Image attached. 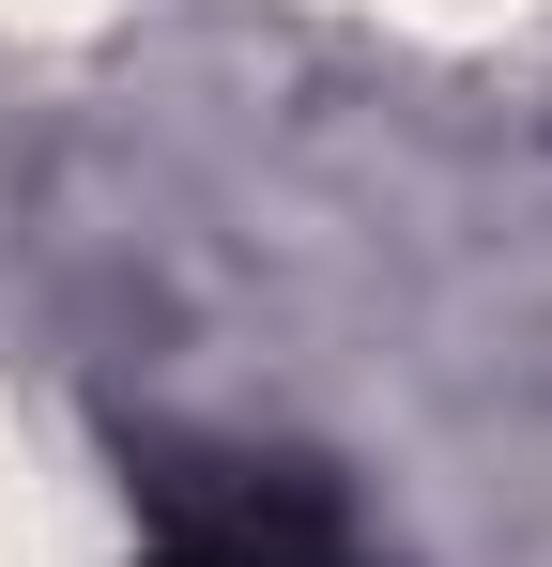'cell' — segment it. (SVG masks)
<instances>
[{
    "label": "cell",
    "mask_w": 552,
    "mask_h": 567,
    "mask_svg": "<svg viewBox=\"0 0 552 567\" xmlns=\"http://www.w3.org/2000/svg\"><path fill=\"white\" fill-rule=\"evenodd\" d=\"M139 491V567H368L354 491L292 445H123Z\"/></svg>",
    "instance_id": "6da1fadb"
}]
</instances>
